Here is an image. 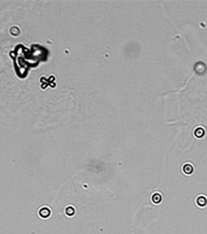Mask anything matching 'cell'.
Wrapping results in <instances>:
<instances>
[{
	"instance_id": "5",
	"label": "cell",
	"mask_w": 207,
	"mask_h": 234,
	"mask_svg": "<svg viewBox=\"0 0 207 234\" xmlns=\"http://www.w3.org/2000/svg\"><path fill=\"white\" fill-rule=\"evenodd\" d=\"M195 133H196L197 137H202V134H204V131H202L201 129H198V130H197Z\"/></svg>"
},
{
	"instance_id": "3",
	"label": "cell",
	"mask_w": 207,
	"mask_h": 234,
	"mask_svg": "<svg viewBox=\"0 0 207 234\" xmlns=\"http://www.w3.org/2000/svg\"><path fill=\"white\" fill-rule=\"evenodd\" d=\"M152 201H153L155 203H159L161 201V195L159 194V193L153 194V195H152Z\"/></svg>"
},
{
	"instance_id": "2",
	"label": "cell",
	"mask_w": 207,
	"mask_h": 234,
	"mask_svg": "<svg viewBox=\"0 0 207 234\" xmlns=\"http://www.w3.org/2000/svg\"><path fill=\"white\" fill-rule=\"evenodd\" d=\"M197 203H198L200 207H204V205L207 203L206 198H204V196H199V198H197Z\"/></svg>"
},
{
	"instance_id": "4",
	"label": "cell",
	"mask_w": 207,
	"mask_h": 234,
	"mask_svg": "<svg viewBox=\"0 0 207 234\" xmlns=\"http://www.w3.org/2000/svg\"><path fill=\"white\" fill-rule=\"evenodd\" d=\"M40 215H41V216H42V217H44V218H46V217H48V216L50 215V211H49L48 209H46V208H45V209H42L41 211H40Z\"/></svg>"
},
{
	"instance_id": "1",
	"label": "cell",
	"mask_w": 207,
	"mask_h": 234,
	"mask_svg": "<svg viewBox=\"0 0 207 234\" xmlns=\"http://www.w3.org/2000/svg\"><path fill=\"white\" fill-rule=\"evenodd\" d=\"M183 171H184V173L190 174V173H192V171H193V168H192V165H190V164H185V165L183 167Z\"/></svg>"
},
{
	"instance_id": "6",
	"label": "cell",
	"mask_w": 207,
	"mask_h": 234,
	"mask_svg": "<svg viewBox=\"0 0 207 234\" xmlns=\"http://www.w3.org/2000/svg\"><path fill=\"white\" fill-rule=\"evenodd\" d=\"M73 212H74V210H73L72 207H69V208L67 209V215H72Z\"/></svg>"
}]
</instances>
